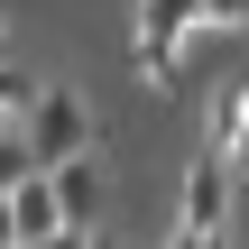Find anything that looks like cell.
<instances>
[{
    "instance_id": "6",
    "label": "cell",
    "mask_w": 249,
    "mask_h": 249,
    "mask_svg": "<svg viewBox=\"0 0 249 249\" xmlns=\"http://www.w3.org/2000/svg\"><path fill=\"white\" fill-rule=\"evenodd\" d=\"M37 92H46V83H28L18 65H0V129H28V111H37Z\"/></svg>"
},
{
    "instance_id": "1",
    "label": "cell",
    "mask_w": 249,
    "mask_h": 249,
    "mask_svg": "<svg viewBox=\"0 0 249 249\" xmlns=\"http://www.w3.org/2000/svg\"><path fill=\"white\" fill-rule=\"evenodd\" d=\"M18 139H28V157H37V166H74V157H83V139H92V111H83V92L46 83Z\"/></svg>"
},
{
    "instance_id": "4",
    "label": "cell",
    "mask_w": 249,
    "mask_h": 249,
    "mask_svg": "<svg viewBox=\"0 0 249 249\" xmlns=\"http://www.w3.org/2000/svg\"><path fill=\"white\" fill-rule=\"evenodd\" d=\"M55 231H74V222L55 213V185H46V176H28V185L9 194V240L37 249V240H55Z\"/></svg>"
},
{
    "instance_id": "7",
    "label": "cell",
    "mask_w": 249,
    "mask_h": 249,
    "mask_svg": "<svg viewBox=\"0 0 249 249\" xmlns=\"http://www.w3.org/2000/svg\"><path fill=\"white\" fill-rule=\"evenodd\" d=\"M28 176H46V166L28 157V139H18V129H0V194H18Z\"/></svg>"
},
{
    "instance_id": "10",
    "label": "cell",
    "mask_w": 249,
    "mask_h": 249,
    "mask_svg": "<svg viewBox=\"0 0 249 249\" xmlns=\"http://www.w3.org/2000/svg\"><path fill=\"white\" fill-rule=\"evenodd\" d=\"M166 249H231V240H185V231H176V240H166Z\"/></svg>"
},
{
    "instance_id": "12",
    "label": "cell",
    "mask_w": 249,
    "mask_h": 249,
    "mask_svg": "<svg viewBox=\"0 0 249 249\" xmlns=\"http://www.w3.org/2000/svg\"><path fill=\"white\" fill-rule=\"evenodd\" d=\"M0 65H9V28H0Z\"/></svg>"
},
{
    "instance_id": "3",
    "label": "cell",
    "mask_w": 249,
    "mask_h": 249,
    "mask_svg": "<svg viewBox=\"0 0 249 249\" xmlns=\"http://www.w3.org/2000/svg\"><path fill=\"white\" fill-rule=\"evenodd\" d=\"M231 231V157H194V176H185V240H222Z\"/></svg>"
},
{
    "instance_id": "2",
    "label": "cell",
    "mask_w": 249,
    "mask_h": 249,
    "mask_svg": "<svg viewBox=\"0 0 249 249\" xmlns=\"http://www.w3.org/2000/svg\"><path fill=\"white\" fill-rule=\"evenodd\" d=\"M194 18H203V0H139V74L148 83H176V46Z\"/></svg>"
},
{
    "instance_id": "8",
    "label": "cell",
    "mask_w": 249,
    "mask_h": 249,
    "mask_svg": "<svg viewBox=\"0 0 249 249\" xmlns=\"http://www.w3.org/2000/svg\"><path fill=\"white\" fill-rule=\"evenodd\" d=\"M203 18H222V28H240V18H249V0H203Z\"/></svg>"
},
{
    "instance_id": "5",
    "label": "cell",
    "mask_w": 249,
    "mask_h": 249,
    "mask_svg": "<svg viewBox=\"0 0 249 249\" xmlns=\"http://www.w3.org/2000/svg\"><path fill=\"white\" fill-rule=\"evenodd\" d=\"M46 185H55V213H65L74 231H92V213H102V166L74 157V166H46Z\"/></svg>"
},
{
    "instance_id": "9",
    "label": "cell",
    "mask_w": 249,
    "mask_h": 249,
    "mask_svg": "<svg viewBox=\"0 0 249 249\" xmlns=\"http://www.w3.org/2000/svg\"><path fill=\"white\" fill-rule=\"evenodd\" d=\"M37 249H92V240H83V231H55V240H37Z\"/></svg>"
},
{
    "instance_id": "11",
    "label": "cell",
    "mask_w": 249,
    "mask_h": 249,
    "mask_svg": "<svg viewBox=\"0 0 249 249\" xmlns=\"http://www.w3.org/2000/svg\"><path fill=\"white\" fill-rule=\"evenodd\" d=\"M0 249H18V240H9V194H0Z\"/></svg>"
}]
</instances>
